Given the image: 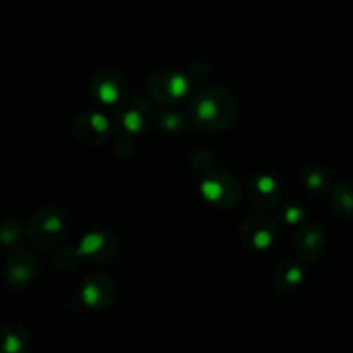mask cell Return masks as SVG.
Wrapping results in <instances>:
<instances>
[{"mask_svg": "<svg viewBox=\"0 0 353 353\" xmlns=\"http://www.w3.org/2000/svg\"><path fill=\"white\" fill-rule=\"evenodd\" d=\"M240 240L254 252H264L272 247L276 240V224L265 214H254L241 223Z\"/></svg>", "mask_w": 353, "mask_h": 353, "instance_id": "7", "label": "cell"}, {"mask_svg": "<svg viewBox=\"0 0 353 353\" xmlns=\"http://www.w3.org/2000/svg\"><path fill=\"white\" fill-rule=\"evenodd\" d=\"M76 259H79L78 250H76V248L62 247L59 248L57 254H55L54 262L59 265V268H69V265H72V262H74Z\"/></svg>", "mask_w": 353, "mask_h": 353, "instance_id": "22", "label": "cell"}, {"mask_svg": "<svg viewBox=\"0 0 353 353\" xmlns=\"http://www.w3.org/2000/svg\"><path fill=\"white\" fill-rule=\"evenodd\" d=\"M92 95L100 105H117L126 95V79L116 71H103L93 78Z\"/></svg>", "mask_w": 353, "mask_h": 353, "instance_id": "11", "label": "cell"}, {"mask_svg": "<svg viewBox=\"0 0 353 353\" xmlns=\"http://www.w3.org/2000/svg\"><path fill=\"white\" fill-rule=\"evenodd\" d=\"M68 230V216L57 207H45L31 217L26 228V236L33 243V247L48 250L62 243Z\"/></svg>", "mask_w": 353, "mask_h": 353, "instance_id": "2", "label": "cell"}, {"mask_svg": "<svg viewBox=\"0 0 353 353\" xmlns=\"http://www.w3.org/2000/svg\"><path fill=\"white\" fill-rule=\"evenodd\" d=\"M119 126L126 137H137L145 133L154 123L155 114L150 103L143 99H131L130 102L121 105L119 112Z\"/></svg>", "mask_w": 353, "mask_h": 353, "instance_id": "9", "label": "cell"}, {"mask_svg": "<svg viewBox=\"0 0 353 353\" xmlns=\"http://www.w3.org/2000/svg\"><path fill=\"white\" fill-rule=\"evenodd\" d=\"M203 200L217 209H233L243 199V186L234 176L224 171H209L200 179Z\"/></svg>", "mask_w": 353, "mask_h": 353, "instance_id": "3", "label": "cell"}, {"mask_svg": "<svg viewBox=\"0 0 353 353\" xmlns=\"http://www.w3.org/2000/svg\"><path fill=\"white\" fill-rule=\"evenodd\" d=\"M302 181L309 192H330L333 188V179H331L330 171L323 168H310L309 171H305Z\"/></svg>", "mask_w": 353, "mask_h": 353, "instance_id": "17", "label": "cell"}, {"mask_svg": "<svg viewBox=\"0 0 353 353\" xmlns=\"http://www.w3.org/2000/svg\"><path fill=\"white\" fill-rule=\"evenodd\" d=\"M30 348V333L19 323L0 327V353H26Z\"/></svg>", "mask_w": 353, "mask_h": 353, "instance_id": "14", "label": "cell"}, {"mask_svg": "<svg viewBox=\"0 0 353 353\" xmlns=\"http://www.w3.org/2000/svg\"><path fill=\"white\" fill-rule=\"evenodd\" d=\"M330 203L338 216L353 219V179H347L330 190Z\"/></svg>", "mask_w": 353, "mask_h": 353, "instance_id": "16", "label": "cell"}, {"mask_svg": "<svg viewBox=\"0 0 353 353\" xmlns=\"http://www.w3.org/2000/svg\"><path fill=\"white\" fill-rule=\"evenodd\" d=\"M247 196L254 207L261 210H269L274 209L281 200V188L272 176L257 174L248 183Z\"/></svg>", "mask_w": 353, "mask_h": 353, "instance_id": "13", "label": "cell"}, {"mask_svg": "<svg viewBox=\"0 0 353 353\" xmlns=\"http://www.w3.org/2000/svg\"><path fill=\"white\" fill-rule=\"evenodd\" d=\"M188 119L190 117H186L181 110L172 109L171 105L162 112L161 117H159V124H161L162 130L168 131V133L179 134L185 133V131L188 130Z\"/></svg>", "mask_w": 353, "mask_h": 353, "instance_id": "18", "label": "cell"}, {"mask_svg": "<svg viewBox=\"0 0 353 353\" xmlns=\"http://www.w3.org/2000/svg\"><path fill=\"white\" fill-rule=\"evenodd\" d=\"M192 165L196 172H200V174H205V172L212 171L214 159H212V155H210V152L202 150V148L193 152Z\"/></svg>", "mask_w": 353, "mask_h": 353, "instance_id": "21", "label": "cell"}, {"mask_svg": "<svg viewBox=\"0 0 353 353\" xmlns=\"http://www.w3.org/2000/svg\"><path fill=\"white\" fill-rule=\"evenodd\" d=\"M193 81L190 76H186L181 71H161L157 74L152 76L147 83L148 93L152 99L162 105H174V103L181 102L192 90Z\"/></svg>", "mask_w": 353, "mask_h": 353, "instance_id": "4", "label": "cell"}, {"mask_svg": "<svg viewBox=\"0 0 353 353\" xmlns=\"http://www.w3.org/2000/svg\"><path fill=\"white\" fill-rule=\"evenodd\" d=\"M188 117L203 131H223L236 117V102L228 90L210 86L196 92L190 100Z\"/></svg>", "mask_w": 353, "mask_h": 353, "instance_id": "1", "label": "cell"}, {"mask_svg": "<svg viewBox=\"0 0 353 353\" xmlns=\"http://www.w3.org/2000/svg\"><path fill=\"white\" fill-rule=\"evenodd\" d=\"M79 299L86 309L102 312L109 309L116 299V281L107 272H95L83 281Z\"/></svg>", "mask_w": 353, "mask_h": 353, "instance_id": "6", "label": "cell"}, {"mask_svg": "<svg viewBox=\"0 0 353 353\" xmlns=\"http://www.w3.org/2000/svg\"><path fill=\"white\" fill-rule=\"evenodd\" d=\"M295 255L303 262H316L323 257L326 250V234L323 233L319 226L305 224L299 228L293 240Z\"/></svg>", "mask_w": 353, "mask_h": 353, "instance_id": "12", "label": "cell"}, {"mask_svg": "<svg viewBox=\"0 0 353 353\" xmlns=\"http://www.w3.org/2000/svg\"><path fill=\"white\" fill-rule=\"evenodd\" d=\"M74 134L86 145H103L110 138V121L99 110H88L76 117Z\"/></svg>", "mask_w": 353, "mask_h": 353, "instance_id": "10", "label": "cell"}, {"mask_svg": "<svg viewBox=\"0 0 353 353\" xmlns=\"http://www.w3.org/2000/svg\"><path fill=\"white\" fill-rule=\"evenodd\" d=\"M40 272V261L28 248H19L9 257L6 264V279L12 288H28Z\"/></svg>", "mask_w": 353, "mask_h": 353, "instance_id": "8", "label": "cell"}, {"mask_svg": "<svg viewBox=\"0 0 353 353\" xmlns=\"http://www.w3.org/2000/svg\"><path fill=\"white\" fill-rule=\"evenodd\" d=\"M78 257L90 264L103 265L112 262L119 254V240L112 231L107 230H93L86 233L79 240V245L76 247Z\"/></svg>", "mask_w": 353, "mask_h": 353, "instance_id": "5", "label": "cell"}, {"mask_svg": "<svg viewBox=\"0 0 353 353\" xmlns=\"http://www.w3.org/2000/svg\"><path fill=\"white\" fill-rule=\"evenodd\" d=\"M272 283L278 290L288 292V290L299 288L303 283V269L293 261H283L276 265L272 272Z\"/></svg>", "mask_w": 353, "mask_h": 353, "instance_id": "15", "label": "cell"}, {"mask_svg": "<svg viewBox=\"0 0 353 353\" xmlns=\"http://www.w3.org/2000/svg\"><path fill=\"white\" fill-rule=\"evenodd\" d=\"M279 217L288 226H299V224H302L303 217H305V209L299 202H288L283 205Z\"/></svg>", "mask_w": 353, "mask_h": 353, "instance_id": "20", "label": "cell"}, {"mask_svg": "<svg viewBox=\"0 0 353 353\" xmlns=\"http://www.w3.org/2000/svg\"><path fill=\"white\" fill-rule=\"evenodd\" d=\"M26 236V228L17 221H3L0 224V245L6 248H14Z\"/></svg>", "mask_w": 353, "mask_h": 353, "instance_id": "19", "label": "cell"}]
</instances>
